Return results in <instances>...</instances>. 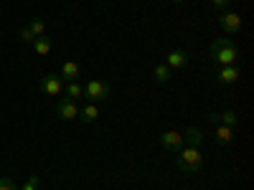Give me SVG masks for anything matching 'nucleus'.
Masks as SVG:
<instances>
[{"label":"nucleus","mask_w":254,"mask_h":190,"mask_svg":"<svg viewBox=\"0 0 254 190\" xmlns=\"http://www.w3.org/2000/svg\"><path fill=\"white\" fill-rule=\"evenodd\" d=\"M171 74H173V69L168 66V63H155L153 66V76H155L158 84H168L171 81Z\"/></svg>","instance_id":"f8f14e48"},{"label":"nucleus","mask_w":254,"mask_h":190,"mask_svg":"<svg viewBox=\"0 0 254 190\" xmlns=\"http://www.w3.org/2000/svg\"><path fill=\"white\" fill-rule=\"evenodd\" d=\"M110 84L107 81H99V79H92L84 84V99H89V104H99L110 96Z\"/></svg>","instance_id":"7ed1b4c3"},{"label":"nucleus","mask_w":254,"mask_h":190,"mask_svg":"<svg viewBox=\"0 0 254 190\" xmlns=\"http://www.w3.org/2000/svg\"><path fill=\"white\" fill-rule=\"evenodd\" d=\"M211 61L216 66H237L239 61V48L231 38H216L211 44Z\"/></svg>","instance_id":"f257e3e1"},{"label":"nucleus","mask_w":254,"mask_h":190,"mask_svg":"<svg viewBox=\"0 0 254 190\" xmlns=\"http://www.w3.org/2000/svg\"><path fill=\"white\" fill-rule=\"evenodd\" d=\"M211 5H214L219 13H224V10H229V0H211Z\"/></svg>","instance_id":"412c9836"},{"label":"nucleus","mask_w":254,"mask_h":190,"mask_svg":"<svg viewBox=\"0 0 254 190\" xmlns=\"http://www.w3.org/2000/svg\"><path fill=\"white\" fill-rule=\"evenodd\" d=\"M173 3H178V5H183V3H186V0H173Z\"/></svg>","instance_id":"5701e85b"},{"label":"nucleus","mask_w":254,"mask_h":190,"mask_svg":"<svg viewBox=\"0 0 254 190\" xmlns=\"http://www.w3.org/2000/svg\"><path fill=\"white\" fill-rule=\"evenodd\" d=\"M216 81L221 84V87H229V84L239 81V66H219Z\"/></svg>","instance_id":"6e6552de"},{"label":"nucleus","mask_w":254,"mask_h":190,"mask_svg":"<svg viewBox=\"0 0 254 190\" xmlns=\"http://www.w3.org/2000/svg\"><path fill=\"white\" fill-rule=\"evenodd\" d=\"M219 122H221L224 127H231V130H234V127L239 124V114H237V112H231V109H226V112L219 114Z\"/></svg>","instance_id":"dca6fc26"},{"label":"nucleus","mask_w":254,"mask_h":190,"mask_svg":"<svg viewBox=\"0 0 254 190\" xmlns=\"http://www.w3.org/2000/svg\"><path fill=\"white\" fill-rule=\"evenodd\" d=\"M64 92H66V96L74 99V101H79L84 96V87L79 81H66V84H64Z\"/></svg>","instance_id":"4468645a"},{"label":"nucleus","mask_w":254,"mask_h":190,"mask_svg":"<svg viewBox=\"0 0 254 190\" xmlns=\"http://www.w3.org/2000/svg\"><path fill=\"white\" fill-rule=\"evenodd\" d=\"M219 26L226 36H237L242 31V15L234 10H224V13H219Z\"/></svg>","instance_id":"20e7f679"},{"label":"nucleus","mask_w":254,"mask_h":190,"mask_svg":"<svg viewBox=\"0 0 254 190\" xmlns=\"http://www.w3.org/2000/svg\"><path fill=\"white\" fill-rule=\"evenodd\" d=\"M79 74H81V66H79V63H76V61H66V63L61 66V74H59V76L64 79V84H66V81H76Z\"/></svg>","instance_id":"9d476101"},{"label":"nucleus","mask_w":254,"mask_h":190,"mask_svg":"<svg viewBox=\"0 0 254 190\" xmlns=\"http://www.w3.org/2000/svg\"><path fill=\"white\" fill-rule=\"evenodd\" d=\"M176 167L186 175H198L203 170V155L198 152V147H181L176 152Z\"/></svg>","instance_id":"f03ea898"},{"label":"nucleus","mask_w":254,"mask_h":190,"mask_svg":"<svg viewBox=\"0 0 254 190\" xmlns=\"http://www.w3.org/2000/svg\"><path fill=\"white\" fill-rule=\"evenodd\" d=\"M183 142H188V147H201L203 144V132L196 130V127H188L183 132Z\"/></svg>","instance_id":"9b49d317"},{"label":"nucleus","mask_w":254,"mask_h":190,"mask_svg":"<svg viewBox=\"0 0 254 190\" xmlns=\"http://www.w3.org/2000/svg\"><path fill=\"white\" fill-rule=\"evenodd\" d=\"M165 63L171 69H186L188 66V53L183 48H176V51H171V53L165 56Z\"/></svg>","instance_id":"1a4fd4ad"},{"label":"nucleus","mask_w":254,"mask_h":190,"mask_svg":"<svg viewBox=\"0 0 254 190\" xmlns=\"http://www.w3.org/2000/svg\"><path fill=\"white\" fill-rule=\"evenodd\" d=\"M97 117H99L97 104H87V107H84V109L79 112V119H81V122H94Z\"/></svg>","instance_id":"f3484780"},{"label":"nucleus","mask_w":254,"mask_h":190,"mask_svg":"<svg viewBox=\"0 0 254 190\" xmlns=\"http://www.w3.org/2000/svg\"><path fill=\"white\" fill-rule=\"evenodd\" d=\"M79 112H81L79 104L74 99H69V96H61L56 101V117H61V119H76Z\"/></svg>","instance_id":"0eeeda50"},{"label":"nucleus","mask_w":254,"mask_h":190,"mask_svg":"<svg viewBox=\"0 0 254 190\" xmlns=\"http://www.w3.org/2000/svg\"><path fill=\"white\" fill-rule=\"evenodd\" d=\"M38 89L44 94H51V96H59L64 92V79L59 74H46L38 79Z\"/></svg>","instance_id":"39448f33"},{"label":"nucleus","mask_w":254,"mask_h":190,"mask_svg":"<svg viewBox=\"0 0 254 190\" xmlns=\"http://www.w3.org/2000/svg\"><path fill=\"white\" fill-rule=\"evenodd\" d=\"M0 190H18V185L10 178H0Z\"/></svg>","instance_id":"aec40b11"},{"label":"nucleus","mask_w":254,"mask_h":190,"mask_svg":"<svg viewBox=\"0 0 254 190\" xmlns=\"http://www.w3.org/2000/svg\"><path fill=\"white\" fill-rule=\"evenodd\" d=\"M38 185H41V178H38V175H31V178L26 180V185L18 188V190H38Z\"/></svg>","instance_id":"6ab92c4d"},{"label":"nucleus","mask_w":254,"mask_h":190,"mask_svg":"<svg viewBox=\"0 0 254 190\" xmlns=\"http://www.w3.org/2000/svg\"><path fill=\"white\" fill-rule=\"evenodd\" d=\"M33 38H36V36H33L28 28H23V31H20V41H26V44H33Z\"/></svg>","instance_id":"4be33fe9"},{"label":"nucleus","mask_w":254,"mask_h":190,"mask_svg":"<svg viewBox=\"0 0 254 190\" xmlns=\"http://www.w3.org/2000/svg\"><path fill=\"white\" fill-rule=\"evenodd\" d=\"M33 51H36L38 56H49V51H51V38H49V36H36V38H33Z\"/></svg>","instance_id":"ddd939ff"},{"label":"nucleus","mask_w":254,"mask_h":190,"mask_svg":"<svg viewBox=\"0 0 254 190\" xmlns=\"http://www.w3.org/2000/svg\"><path fill=\"white\" fill-rule=\"evenodd\" d=\"M158 144L163 147L165 152H178L181 147H183V132H178V130H168V132H163V135L158 137Z\"/></svg>","instance_id":"423d86ee"},{"label":"nucleus","mask_w":254,"mask_h":190,"mask_svg":"<svg viewBox=\"0 0 254 190\" xmlns=\"http://www.w3.org/2000/svg\"><path fill=\"white\" fill-rule=\"evenodd\" d=\"M28 31H31L33 36H44V33H46V20H44V18H33L31 23H28Z\"/></svg>","instance_id":"a211bd4d"},{"label":"nucleus","mask_w":254,"mask_h":190,"mask_svg":"<svg viewBox=\"0 0 254 190\" xmlns=\"http://www.w3.org/2000/svg\"><path fill=\"white\" fill-rule=\"evenodd\" d=\"M214 130H216V142L219 144H231V137H234V132H231V127H224V124H216L214 127Z\"/></svg>","instance_id":"2eb2a0df"}]
</instances>
